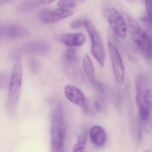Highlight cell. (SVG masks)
Instances as JSON below:
<instances>
[{
  "label": "cell",
  "instance_id": "obj_1",
  "mask_svg": "<svg viewBox=\"0 0 152 152\" xmlns=\"http://www.w3.org/2000/svg\"><path fill=\"white\" fill-rule=\"evenodd\" d=\"M22 62L20 57H18L13 67L10 83L9 92L7 103L9 113L13 115L15 113L19 102L22 83Z\"/></svg>",
  "mask_w": 152,
  "mask_h": 152
},
{
  "label": "cell",
  "instance_id": "obj_2",
  "mask_svg": "<svg viewBox=\"0 0 152 152\" xmlns=\"http://www.w3.org/2000/svg\"><path fill=\"white\" fill-rule=\"evenodd\" d=\"M51 147L53 152L62 151L64 145L66 129L62 107L58 106L54 111L51 123Z\"/></svg>",
  "mask_w": 152,
  "mask_h": 152
},
{
  "label": "cell",
  "instance_id": "obj_3",
  "mask_svg": "<svg viewBox=\"0 0 152 152\" xmlns=\"http://www.w3.org/2000/svg\"><path fill=\"white\" fill-rule=\"evenodd\" d=\"M126 23L129 33L137 46L143 51H150L151 39L142 29L137 21L129 15L126 16Z\"/></svg>",
  "mask_w": 152,
  "mask_h": 152
},
{
  "label": "cell",
  "instance_id": "obj_4",
  "mask_svg": "<svg viewBox=\"0 0 152 152\" xmlns=\"http://www.w3.org/2000/svg\"><path fill=\"white\" fill-rule=\"evenodd\" d=\"M83 26L91 40V54L99 65L103 67L104 65V49L100 36L94 25L89 20H85Z\"/></svg>",
  "mask_w": 152,
  "mask_h": 152
},
{
  "label": "cell",
  "instance_id": "obj_5",
  "mask_svg": "<svg viewBox=\"0 0 152 152\" xmlns=\"http://www.w3.org/2000/svg\"><path fill=\"white\" fill-rule=\"evenodd\" d=\"M105 15L115 33L122 39L125 38L127 27L122 16L116 10L113 8L107 9L105 11Z\"/></svg>",
  "mask_w": 152,
  "mask_h": 152
},
{
  "label": "cell",
  "instance_id": "obj_6",
  "mask_svg": "<svg viewBox=\"0 0 152 152\" xmlns=\"http://www.w3.org/2000/svg\"><path fill=\"white\" fill-rule=\"evenodd\" d=\"M108 48L115 79L118 84L121 85L125 78V70L121 57L116 47L111 42L108 43Z\"/></svg>",
  "mask_w": 152,
  "mask_h": 152
},
{
  "label": "cell",
  "instance_id": "obj_7",
  "mask_svg": "<svg viewBox=\"0 0 152 152\" xmlns=\"http://www.w3.org/2000/svg\"><path fill=\"white\" fill-rule=\"evenodd\" d=\"M73 13L65 9L43 10L39 15L40 20L43 23L50 24L59 22L71 17Z\"/></svg>",
  "mask_w": 152,
  "mask_h": 152
},
{
  "label": "cell",
  "instance_id": "obj_8",
  "mask_svg": "<svg viewBox=\"0 0 152 152\" xmlns=\"http://www.w3.org/2000/svg\"><path fill=\"white\" fill-rule=\"evenodd\" d=\"M65 96L69 101L84 109L88 107V101L84 93L75 86L67 85L65 87Z\"/></svg>",
  "mask_w": 152,
  "mask_h": 152
},
{
  "label": "cell",
  "instance_id": "obj_9",
  "mask_svg": "<svg viewBox=\"0 0 152 152\" xmlns=\"http://www.w3.org/2000/svg\"><path fill=\"white\" fill-rule=\"evenodd\" d=\"M58 40L67 47H80L85 42V37L82 33L64 34L58 36Z\"/></svg>",
  "mask_w": 152,
  "mask_h": 152
},
{
  "label": "cell",
  "instance_id": "obj_10",
  "mask_svg": "<svg viewBox=\"0 0 152 152\" xmlns=\"http://www.w3.org/2000/svg\"><path fill=\"white\" fill-rule=\"evenodd\" d=\"M90 138L91 142L97 147H102L105 144L107 139L106 132L101 126L96 125L91 129Z\"/></svg>",
  "mask_w": 152,
  "mask_h": 152
},
{
  "label": "cell",
  "instance_id": "obj_11",
  "mask_svg": "<svg viewBox=\"0 0 152 152\" xmlns=\"http://www.w3.org/2000/svg\"><path fill=\"white\" fill-rule=\"evenodd\" d=\"M82 65L83 70L89 80L91 83L94 84L96 81L95 69L92 61L88 55H85L83 56Z\"/></svg>",
  "mask_w": 152,
  "mask_h": 152
},
{
  "label": "cell",
  "instance_id": "obj_12",
  "mask_svg": "<svg viewBox=\"0 0 152 152\" xmlns=\"http://www.w3.org/2000/svg\"><path fill=\"white\" fill-rule=\"evenodd\" d=\"M87 141V137L85 132H81L77 138V142L74 145L72 151L74 152H83L84 151Z\"/></svg>",
  "mask_w": 152,
  "mask_h": 152
},
{
  "label": "cell",
  "instance_id": "obj_13",
  "mask_svg": "<svg viewBox=\"0 0 152 152\" xmlns=\"http://www.w3.org/2000/svg\"><path fill=\"white\" fill-rule=\"evenodd\" d=\"M65 59L69 63H73L77 58V53L75 50L72 48H68L66 51L64 55Z\"/></svg>",
  "mask_w": 152,
  "mask_h": 152
},
{
  "label": "cell",
  "instance_id": "obj_14",
  "mask_svg": "<svg viewBox=\"0 0 152 152\" xmlns=\"http://www.w3.org/2000/svg\"><path fill=\"white\" fill-rule=\"evenodd\" d=\"M76 5V0H59L57 3L58 7L60 8H72Z\"/></svg>",
  "mask_w": 152,
  "mask_h": 152
},
{
  "label": "cell",
  "instance_id": "obj_15",
  "mask_svg": "<svg viewBox=\"0 0 152 152\" xmlns=\"http://www.w3.org/2000/svg\"><path fill=\"white\" fill-rule=\"evenodd\" d=\"M138 109L140 116L141 120L144 121H146L148 120L150 115V111L148 108V107L147 105L144 106L139 107Z\"/></svg>",
  "mask_w": 152,
  "mask_h": 152
},
{
  "label": "cell",
  "instance_id": "obj_16",
  "mask_svg": "<svg viewBox=\"0 0 152 152\" xmlns=\"http://www.w3.org/2000/svg\"><path fill=\"white\" fill-rule=\"evenodd\" d=\"M143 98L146 104L149 107H152V89L148 88L143 94Z\"/></svg>",
  "mask_w": 152,
  "mask_h": 152
},
{
  "label": "cell",
  "instance_id": "obj_17",
  "mask_svg": "<svg viewBox=\"0 0 152 152\" xmlns=\"http://www.w3.org/2000/svg\"><path fill=\"white\" fill-rule=\"evenodd\" d=\"M141 21L143 25L145 26L148 33L151 34V29H152V24H151V18L149 17L144 16L141 18Z\"/></svg>",
  "mask_w": 152,
  "mask_h": 152
},
{
  "label": "cell",
  "instance_id": "obj_18",
  "mask_svg": "<svg viewBox=\"0 0 152 152\" xmlns=\"http://www.w3.org/2000/svg\"><path fill=\"white\" fill-rule=\"evenodd\" d=\"M84 20L79 19L75 20L70 24V26L72 29H78L84 25Z\"/></svg>",
  "mask_w": 152,
  "mask_h": 152
},
{
  "label": "cell",
  "instance_id": "obj_19",
  "mask_svg": "<svg viewBox=\"0 0 152 152\" xmlns=\"http://www.w3.org/2000/svg\"><path fill=\"white\" fill-rule=\"evenodd\" d=\"M145 4L148 16L152 18V0H145Z\"/></svg>",
  "mask_w": 152,
  "mask_h": 152
},
{
  "label": "cell",
  "instance_id": "obj_20",
  "mask_svg": "<svg viewBox=\"0 0 152 152\" xmlns=\"http://www.w3.org/2000/svg\"><path fill=\"white\" fill-rule=\"evenodd\" d=\"M55 0H39V3L42 5H47L55 1Z\"/></svg>",
  "mask_w": 152,
  "mask_h": 152
},
{
  "label": "cell",
  "instance_id": "obj_21",
  "mask_svg": "<svg viewBox=\"0 0 152 152\" xmlns=\"http://www.w3.org/2000/svg\"><path fill=\"white\" fill-rule=\"evenodd\" d=\"M94 84L96 85V88H97V89L98 90L101 91H103V90H104V88H103V85H102L101 83H99L96 82L95 81V82L94 83Z\"/></svg>",
  "mask_w": 152,
  "mask_h": 152
},
{
  "label": "cell",
  "instance_id": "obj_22",
  "mask_svg": "<svg viewBox=\"0 0 152 152\" xmlns=\"http://www.w3.org/2000/svg\"><path fill=\"white\" fill-rule=\"evenodd\" d=\"M80 1H85V0H80Z\"/></svg>",
  "mask_w": 152,
  "mask_h": 152
},
{
  "label": "cell",
  "instance_id": "obj_23",
  "mask_svg": "<svg viewBox=\"0 0 152 152\" xmlns=\"http://www.w3.org/2000/svg\"><path fill=\"white\" fill-rule=\"evenodd\" d=\"M129 1H132V0H129Z\"/></svg>",
  "mask_w": 152,
  "mask_h": 152
}]
</instances>
